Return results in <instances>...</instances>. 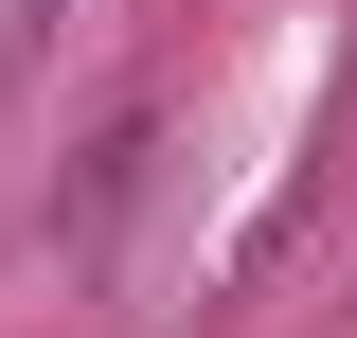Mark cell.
I'll return each mask as SVG.
<instances>
[{"label":"cell","instance_id":"1","mask_svg":"<svg viewBox=\"0 0 357 338\" xmlns=\"http://www.w3.org/2000/svg\"><path fill=\"white\" fill-rule=\"evenodd\" d=\"M72 18V0H0V72H36V36Z\"/></svg>","mask_w":357,"mask_h":338}]
</instances>
